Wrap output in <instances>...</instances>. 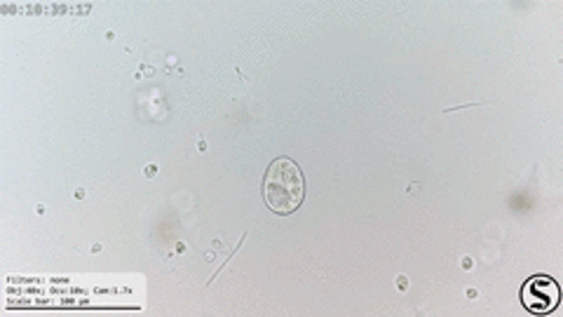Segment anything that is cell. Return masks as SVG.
<instances>
[{"label": "cell", "instance_id": "obj_1", "mask_svg": "<svg viewBox=\"0 0 563 317\" xmlns=\"http://www.w3.org/2000/svg\"><path fill=\"white\" fill-rule=\"evenodd\" d=\"M263 200L279 217H289L306 200V176L289 157H275L263 176Z\"/></svg>", "mask_w": 563, "mask_h": 317}, {"label": "cell", "instance_id": "obj_2", "mask_svg": "<svg viewBox=\"0 0 563 317\" xmlns=\"http://www.w3.org/2000/svg\"><path fill=\"white\" fill-rule=\"evenodd\" d=\"M561 302V289L550 275H533L523 282L521 304L533 315H550Z\"/></svg>", "mask_w": 563, "mask_h": 317}]
</instances>
